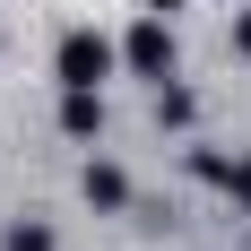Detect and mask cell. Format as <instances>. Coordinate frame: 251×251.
<instances>
[{
  "instance_id": "6",
  "label": "cell",
  "mask_w": 251,
  "mask_h": 251,
  "mask_svg": "<svg viewBox=\"0 0 251 251\" xmlns=\"http://www.w3.org/2000/svg\"><path fill=\"white\" fill-rule=\"evenodd\" d=\"M217 191H234V200L251 208V156H226V174H217Z\"/></svg>"
},
{
  "instance_id": "5",
  "label": "cell",
  "mask_w": 251,
  "mask_h": 251,
  "mask_svg": "<svg viewBox=\"0 0 251 251\" xmlns=\"http://www.w3.org/2000/svg\"><path fill=\"white\" fill-rule=\"evenodd\" d=\"M191 113H200V104H191V87H174V78H165V87H156V122H165V130H191Z\"/></svg>"
},
{
  "instance_id": "9",
  "label": "cell",
  "mask_w": 251,
  "mask_h": 251,
  "mask_svg": "<svg viewBox=\"0 0 251 251\" xmlns=\"http://www.w3.org/2000/svg\"><path fill=\"white\" fill-rule=\"evenodd\" d=\"M139 9H156V18H174V9H191V0H139Z\"/></svg>"
},
{
  "instance_id": "4",
  "label": "cell",
  "mask_w": 251,
  "mask_h": 251,
  "mask_svg": "<svg viewBox=\"0 0 251 251\" xmlns=\"http://www.w3.org/2000/svg\"><path fill=\"white\" fill-rule=\"evenodd\" d=\"M78 191H87V208H130V174H122V165H87Z\"/></svg>"
},
{
  "instance_id": "2",
  "label": "cell",
  "mask_w": 251,
  "mask_h": 251,
  "mask_svg": "<svg viewBox=\"0 0 251 251\" xmlns=\"http://www.w3.org/2000/svg\"><path fill=\"white\" fill-rule=\"evenodd\" d=\"M174 18H156V9H139V26H130L122 35V70L130 78H156V87H165V78H174Z\"/></svg>"
},
{
  "instance_id": "7",
  "label": "cell",
  "mask_w": 251,
  "mask_h": 251,
  "mask_svg": "<svg viewBox=\"0 0 251 251\" xmlns=\"http://www.w3.org/2000/svg\"><path fill=\"white\" fill-rule=\"evenodd\" d=\"M0 251H52V234H44V226H9V234H0Z\"/></svg>"
},
{
  "instance_id": "8",
  "label": "cell",
  "mask_w": 251,
  "mask_h": 251,
  "mask_svg": "<svg viewBox=\"0 0 251 251\" xmlns=\"http://www.w3.org/2000/svg\"><path fill=\"white\" fill-rule=\"evenodd\" d=\"M234 52H243V61H251V9H243V18H234Z\"/></svg>"
},
{
  "instance_id": "3",
  "label": "cell",
  "mask_w": 251,
  "mask_h": 251,
  "mask_svg": "<svg viewBox=\"0 0 251 251\" xmlns=\"http://www.w3.org/2000/svg\"><path fill=\"white\" fill-rule=\"evenodd\" d=\"M61 130L70 139H104V87H61Z\"/></svg>"
},
{
  "instance_id": "1",
  "label": "cell",
  "mask_w": 251,
  "mask_h": 251,
  "mask_svg": "<svg viewBox=\"0 0 251 251\" xmlns=\"http://www.w3.org/2000/svg\"><path fill=\"white\" fill-rule=\"evenodd\" d=\"M113 70H122V44H104L96 26H70L61 52H52V78H61V87H104Z\"/></svg>"
}]
</instances>
